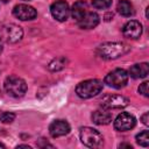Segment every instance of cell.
I'll list each match as a JSON object with an SVG mask.
<instances>
[{"label": "cell", "instance_id": "obj_10", "mask_svg": "<svg viewBox=\"0 0 149 149\" xmlns=\"http://www.w3.org/2000/svg\"><path fill=\"white\" fill-rule=\"evenodd\" d=\"M122 34L125 37L127 38H132V40H136L141 36L142 34V24L136 21V20H130L128 21L123 28H122Z\"/></svg>", "mask_w": 149, "mask_h": 149}, {"label": "cell", "instance_id": "obj_8", "mask_svg": "<svg viewBox=\"0 0 149 149\" xmlns=\"http://www.w3.org/2000/svg\"><path fill=\"white\" fill-rule=\"evenodd\" d=\"M50 12H51V15L54 16V19H56L57 21L63 22L70 15V7H69V5H68L66 1H64V0H57V1H55L51 5Z\"/></svg>", "mask_w": 149, "mask_h": 149}, {"label": "cell", "instance_id": "obj_16", "mask_svg": "<svg viewBox=\"0 0 149 149\" xmlns=\"http://www.w3.org/2000/svg\"><path fill=\"white\" fill-rule=\"evenodd\" d=\"M87 12V3L83 0H79V1H76L72 6V8L70 9V14L71 16L78 22L84 15L85 13Z\"/></svg>", "mask_w": 149, "mask_h": 149}, {"label": "cell", "instance_id": "obj_6", "mask_svg": "<svg viewBox=\"0 0 149 149\" xmlns=\"http://www.w3.org/2000/svg\"><path fill=\"white\" fill-rule=\"evenodd\" d=\"M128 98L121 94H106L101 99V107L106 109H119L128 105Z\"/></svg>", "mask_w": 149, "mask_h": 149}, {"label": "cell", "instance_id": "obj_17", "mask_svg": "<svg viewBox=\"0 0 149 149\" xmlns=\"http://www.w3.org/2000/svg\"><path fill=\"white\" fill-rule=\"evenodd\" d=\"M116 9H118V12H119L122 16H127V17L134 15V13H135L132 2L128 1V0H120V1L118 2Z\"/></svg>", "mask_w": 149, "mask_h": 149}, {"label": "cell", "instance_id": "obj_11", "mask_svg": "<svg viewBox=\"0 0 149 149\" xmlns=\"http://www.w3.org/2000/svg\"><path fill=\"white\" fill-rule=\"evenodd\" d=\"M49 133L52 137H61L70 133V125L65 120H55L49 126Z\"/></svg>", "mask_w": 149, "mask_h": 149}, {"label": "cell", "instance_id": "obj_12", "mask_svg": "<svg viewBox=\"0 0 149 149\" xmlns=\"http://www.w3.org/2000/svg\"><path fill=\"white\" fill-rule=\"evenodd\" d=\"M99 15L95 12H86L85 15L77 22L81 29H92L99 23Z\"/></svg>", "mask_w": 149, "mask_h": 149}, {"label": "cell", "instance_id": "obj_7", "mask_svg": "<svg viewBox=\"0 0 149 149\" xmlns=\"http://www.w3.org/2000/svg\"><path fill=\"white\" fill-rule=\"evenodd\" d=\"M135 123H136V119L134 118V115L127 112H121L114 120V128L119 132H127L134 128Z\"/></svg>", "mask_w": 149, "mask_h": 149}, {"label": "cell", "instance_id": "obj_4", "mask_svg": "<svg viewBox=\"0 0 149 149\" xmlns=\"http://www.w3.org/2000/svg\"><path fill=\"white\" fill-rule=\"evenodd\" d=\"M79 136L81 142L88 147V148H99L104 143V137L102 135L94 128L91 127H83L80 128Z\"/></svg>", "mask_w": 149, "mask_h": 149}, {"label": "cell", "instance_id": "obj_22", "mask_svg": "<svg viewBox=\"0 0 149 149\" xmlns=\"http://www.w3.org/2000/svg\"><path fill=\"white\" fill-rule=\"evenodd\" d=\"M148 81H143L140 86H139V92L142 94V95H144V97H148Z\"/></svg>", "mask_w": 149, "mask_h": 149}, {"label": "cell", "instance_id": "obj_13", "mask_svg": "<svg viewBox=\"0 0 149 149\" xmlns=\"http://www.w3.org/2000/svg\"><path fill=\"white\" fill-rule=\"evenodd\" d=\"M5 35H6V38L8 42L16 43L22 38L23 30L21 27L16 26V24H9L5 28Z\"/></svg>", "mask_w": 149, "mask_h": 149}, {"label": "cell", "instance_id": "obj_3", "mask_svg": "<svg viewBox=\"0 0 149 149\" xmlns=\"http://www.w3.org/2000/svg\"><path fill=\"white\" fill-rule=\"evenodd\" d=\"M3 87H5V91L14 98H20V97L24 95V93L27 91L26 81L17 76L7 77L3 83Z\"/></svg>", "mask_w": 149, "mask_h": 149}, {"label": "cell", "instance_id": "obj_28", "mask_svg": "<svg viewBox=\"0 0 149 149\" xmlns=\"http://www.w3.org/2000/svg\"><path fill=\"white\" fill-rule=\"evenodd\" d=\"M23 1H29V0H23Z\"/></svg>", "mask_w": 149, "mask_h": 149}, {"label": "cell", "instance_id": "obj_5", "mask_svg": "<svg viewBox=\"0 0 149 149\" xmlns=\"http://www.w3.org/2000/svg\"><path fill=\"white\" fill-rule=\"evenodd\" d=\"M128 72L123 69H115L105 77V83L113 88H122L128 83Z\"/></svg>", "mask_w": 149, "mask_h": 149}, {"label": "cell", "instance_id": "obj_26", "mask_svg": "<svg viewBox=\"0 0 149 149\" xmlns=\"http://www.w3.org/2000/svg\"><path fill=\"white\" fill-rule=\"evenodd\" d=\"M0 148H5V146H3L2 143H0Z\"/></svg>", "mask_w": 149, "mask_h": 149}, {"label": "cell", "instance_id": "obj_21", "mask_svg": "<svg viewBox=\"0 0 149 149\" xmlns=\"http://www.w3.org/2000/svg\"><path fill=\"white\" fill-rule=\"evenodd\" d=\"M15 119V114L14 113H10V112H3L0 114V120L3 122V123H10L13 122Z\"/></svg>", "mask_w": 149, "mask_h": 149}, {"label": "cell", "instance_id": "obj_2", "mask_svg": "<svg viewBox=\"0 0 149 149\" xmlns=\"http://www.w3.org/2000/svg\"><path fill=\"white\" fill-rule=\"evenodd\" d=\"M104 84L99 79H87L79 83L76 87V93L83 99H90L98 95L102 91Z\"/></svg>", "mask_w": 149, "mask_h": 149}, {"label": "cell", "instance_id": "obj_18", "mask_svg": "<svg viewBox=\"0 0 149 149\" xmlns=\"http://www.w3.org/2000/svg\"><path fill=\"white\" fill-rule=\"evenodd\" d=\"M66 63H68L66 58H64V57H57L52 62L49 63V70L50 71H54V72L55 71H59V70H62V69L65 68Z\"/></svg>", "mask_w": 149, "mask_h": 149}, {"label": "cell", "instance_id": "obj_24", "mask_svg": "<svg viewBox=\"0 0 149 149\" xmlns=\"http://www.w3.org/2000/svg\"><path fill=\"white\" fill-rule=\"evenodd\" d=\"M19 148H27V149H30V147L29 146H26V144H21V146H17V149Z\"/></svg>", "mask_w": 149, "mask_h": 149}, {"label": "cell", "instance_id": "obj_23", "mask_svg": "<svg viewBox=\"0 0 149 149\" xmlns=\"http://www.w3.org/2000/svg\"><path fill=\"white\" fill-rule=\"evenodd\" d=\"M148 115H149L148 113H144V114L141 116V120H142V122H143L144 125H147V126L149 125V122H148Z\"/></svg>", "mask_w": 149, "mask_h": 149}, {"label": "cell", "instance_id": "obj_1", "mask_svg": "<svg viewBox=\"0 0 149 149\" xmlns=\"http://www.w3.org/2000/svg\"><path fill=\"white\" fill-rule=\"evenodd\" d=\"M130 47L122 42H106L98 47L97 55L102 59H115L126 55Z\"/></svg>", "mask_w": 149, "mask_h": 149}, {"label": "cell", "instance_id": "obj_14", "mask_svg": "<svg viewBox=\"0 0 149 149\" xmlns=\"http://www.w3.org/2000/svg\"><path fill=\"white\" fill-rule=\"evenodd\" d=\"M149 73V65L148 63H139L134 64L130 66L128 71V76H130L134 79H140V78H146Z\"/></svg>", "mask_w": 149, "mask_h": 149}, {"label": "cell", "instance_id": "obj_19", "mask_svg": "<svg viewBox=\"0 0 149 149\" xmlns=\"http://www.w3.org/2000/svg\"><path fill=\"white\" fill-rule=\"evenodd\" d=\"M136 142L142 146V147H148L149 146V135L148 130H142L140 134L136 135Z\"/></svg>", "mask_w": 149, "mask_h": 149}, {"label": "cell", "instance_id": "obj_27", "mask_svg": "<svg viewBox=\"0 0 149 149\" xmlns=\"http://www.w3.org/2000/svg\"><path fill=\"white\" fill-rule=\"evenodd\" d=\"M1 1H2V2H8L9 0H1Z\"/></svg>", "mask_w": 149, "mask_h": 149}, {"label": "cell", "instance_id": "obj_25", "mask_svg": "<svg viewBox=\"0 0 149 149\" xmlns=\"http://www.w3.org/2000/svg\"><path fill=\"white\" fill-rule=\"evenodd\" d=\"M2 50V43H1V38H0V51Z\"/></svg>", "mask_w": 149, "mask_h": 149}, {"label": "cell", "instance_id": "obj_9", "mask_svg": "<svg viewBox=\"0 0 149 149\" xmlns=\"http://www.w3.org/2000/svg\"><path fill=\"white\" fill-rule=\"evenodd\" d=\"M13 15L15 17H17L19 20L27 21V20H34L37 16V12L34 7H31L29 5L20 3L13 8Z\"/></svg>", "mask_w": 149, "mask_h": 149}, {"label": "cell", "instance_id": "obj_15", "mask_svg": "<svg viewBox=\"0 0 149 149\" xmlns=\"http://www.w3.org/2000/svg\"><path fill=\"white\" fill-rule=\"evenodd\" d=\"M92 121L95 125H108L112 121V114L102 107L92 113Z\"/></svg>", "mask_w": 149, "mask_h": 149}, {"label": "cell", "instance_id": "obj_20", "mask_svg": "<svg viewBox=\"0 0 149 149\" xmlns=\"http://www.w3.org/2000/svg\"><path fill=\"white\" fill-rule=\"evenodd\" d=\"M92 5L97 9H106L112 5V0H92Z\"/></svg>", "mask_w": 149, "mask_h": 149}]
</instances>
